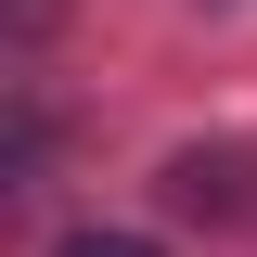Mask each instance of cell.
<instances>
[{
    "label": "cell",
    "instance_id": "1",
    "mask_svg": "<svg viewBox=\"0 0 257 257\" xmlns=\"http://www.w3.org/2000/svg\"><path fill=\"white\" fill-rule=\"evenodd\" d=\"M231 180H244V167H231V155H180V167H167V206H193V219L219 206V219H231V206H244V193H231Z\"/></svg>",
    "mask_w": 257,
    "mask_h": 257
},
{
    "label": "cell",
    "instance_id": "2",
    "mask_svg": "<svg viewBox=\"0 0 257 257\" xmlns=\"http://www.w3.org/2000/svg\"><path fill=\"white\" fill-rule=\"evenodd\" d=\"M52 257H155V244H142V231H64Z\"/></svg>",
    "mask_w": 257,
    "mask_h": 257
}]
</instances>
